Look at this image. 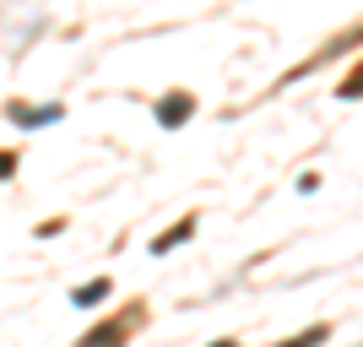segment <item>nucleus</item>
<instances>
[{"label": "nucleus", "mask_w": 363, "mask_h": 347, "mask_svg": "<svg viewBox=\"0 0 363 347\" xmlns=\"http://www.w3.org/2000/svg\"><path fill=\"white\" fill-rule=\"evenodd\" d=\"M60 114H65L60 104H44V109H22V104H16V109H11V120L22 125V131H38V125H55Z\"/></svg>", "instance_id": "f257e3e1"}, {"label": "nucleus", "mask_w": 363, "mask_h": 347, "mask_svg": "<svg viewBox=\"0 0 363 347\" xmlns=\"http://www.w3.org/2000/svg\"><path fill=\"white\" fill-rule=\"evenodd\" d=\"M190 114H196V98H184V92H179V98H163V104H157V120H163V125H184Z\"/></svg>", "instance_id": "f03ea898"}, {"label": "nucleus", "mask_w": 363, "mask_h": 347, "mask_svg": "<svg viewBox=\"0 0 363 347\" xmlns=\"http://www.w3.org/2000/svg\"><path fill=\"white\" fill-rule=\"evenodd\" d=\"M104 299H108V277H98V282H87V287H76V293H71L76 309H98Z\"/></svg>", "instance_id": "7ed1b4c3"}, {"label": "nucleus", "mask_w": 363, "mask_h": 347, "mask_svg": "<svg viewBox=\"0 0 363 347\" xmlns=\"http://www.w3.org/2000/svg\"><path fill=\"white\" fill-rule=\"evenodd\" d=\"M190 228H196V223H179V228H174V233H163V239L152 244V255H168L174 244H184V239H190Z\"/></svg>", "instance_id": "20e7f679"}, {"label": "nucleus", "mask_w": 363, "mask_h": 347, "mask_svg": "<svg viewBox=\"0 0 363 347\" xmlns=\"http://www.w3.org/2000/svg\"><path fill=\"white\" fill-rule=\"evenodd\" d=\"M11 168H16V152H0V180H11Z\"/></svg>", "instance_id": "39448f33"}]
</instances>
